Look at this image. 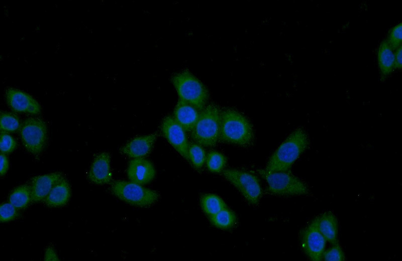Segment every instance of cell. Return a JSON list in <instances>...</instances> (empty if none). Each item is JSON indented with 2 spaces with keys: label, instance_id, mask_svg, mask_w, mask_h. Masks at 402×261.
I'll use <instances>...</instances> for the list:
<instances>
[{
  "label": "cell",
  "instance_id": "cell-1",
  "mask_svg": "<svg viewBox=\"0 0 402 261\" xmlns=\"http://www.w3.org/2000/svg\"><path fill=\"white\" fill-rule=\"evenodd\" d=\"M309 145L307 132L302 127L297 128L275 151L265 170L269 172L287 171Z\"/></svg>",
  "mask_w": 402,
  "mask_h": 261
},
{
  "label": "cell",
  "instance_id": "cell-2",
  "mask_svg": "<svg viewBox=\"0 0 402 261\" xmlns=\"http://www.w3.org/2000/svg\"><path fill=\"white\" fill-rule=\"evenodd\" d=\"M254 140L253 126L246 116L232 108L221 111L219 141L247 147Z\"/></svg>",
  "mask_w": 402,
  "mask_h": 261
},
{
  "label": "cell",
  "instance_id": "cell-3",
  "mask_svg": "<svg viewBox=\"0 0 402 261\" xmlns=\"http://www.w3.org/2000/svg\"><path fill=\"white\" fill-rule=\"evenodd\" d=\"M171 81L179 98L202 110L206 106L209 93L206 86L187 69L173 74Z\"/></svg>",
  "mask_w": 402,
  "mask_h": 261
},
{
  "label": "cell",
  "instance_id": "cell-4",
  "mask_svg": "<svg viewBox=\"0 0 402 261\" xmlns=\"http://www.w3.org/2000/svg\"><path fill=\"white\" fill-rule=\"evenodd\" d=\"M220 113L214 104L206 106L200 111L190 136L194 142L207 147L215 146L220 139Z\"/></svg>",
  "mask_w": 402,
  "mask_h": 261
},
{
  "label": "cell",
  "instance_id": "cell-5",
  "mask_svg": "<svg viewBox=\"0 0 402 261\" xmlns=\"http://www.w3.org/2000/svg\"><path fill=\"white\" fill-rule=\"evenodd\" d=\"M256 171L266 181L267 191L270 194L293 196L309 193L307 184L287 171L269 172L265 169H258Z\"/></svg>",
  "mask_w": 402,
  "mask_h": 261
},
{
  "label": "cell",
  "instance_id": "cell-6",
  "mask_svg": "<svg viewBox=\"0 0 402 261\" xmlns=\"http://www.w3.org/2000/svg\"><path fill=\"white\" fill-rule=\"evenodd\" d=\"M110 190L121 200L141 207L151 206L159 197L156 191L131 181H115L112 183Z\"/></svg>",
  "mask_w": 402,
  "mask_h": 261
},
{
  "label": "cell",
  "instance_id": "cell-7",
  "mask_svg": "<svg viewBox=\"0 0 402 261\" xmlns=\"http://www.w3.org/2000/svg\"><path fill=\"white\" fill-rule=\"evenodd\" d=\"M20 133L26 149L34 156L39 155L45 147L47 140V127L40 118L29 117L21 124Z\"/></svg>",
  "mask_w": 402,
  "mask_h": 261
},
{
  "label": "cell",
  "instance_id": "cell-8",
  "mask_svg": "<svg viewBox=\"0 0 402 261\" xmlns=\"http://www.w3.org/2000/svg\"><path fill=\"white\" fill-rule=\"evenodd\" d=\"M224 177L234 185L252 205L258 203L262 194L259 181L254 174L242 170L229 169L222 171Z\"/></svg>",
  "mask_w": 402,
  "mask_h": 261
},
{
  "label": "cell",
  "instance_id": "cell-9",
  "mask_svg": "<svg viewBox=\"0 0 402 261\" xmlns=\"http://www.w3.org/2000/svg\"><path fill=\"white\" fill-rule=\"evenodd\" d=\"M300 241L303 250L311 260L323 259L326 240L319 229L317 217L302 230Z\"/></svg>",
  "mask_w": 402,
  "mask_h": 261
},
{
  "label": "cell",
  "instance_id": "cell-10",
  "mask_svg": "<svg viewBox=\"0 0 402 261\" xmlns=\"http://www.w3.org/2000/svg\"><path fill=\"white\" fill-rule=\"evenodd\" d=\"M161 131L168 142L185 159L189 161V143L184 129L175 120L173 116L167 115L162 120Z\"/></svg>",
  "mask_w": 402,
  "mask_h": 261
},
{
  "label": "cell",
  "instance_id": "cell-11",
  "mask_svg": "<svg viewBox=\"0 0 402 261\" xmlns=\"http://www.w3.org/2000/svg\"><path fill=\"white\" fill-rule=\"evenodd\" d=\"M7 103L12 110L18 112L37 114L41 112L38 102L28 93L14 88L6 90Z\"/></svg>",
  "mask_w": 402,
  "mask_h": 261
},
{
  "label": "cell",
  "instance_id": "cell-12",
  "mask_svg": "<svg viewBox=\"0 0 402 261\" xmlns=\"http://www.w3.org/2000/svg\"><path fill=\"white\" fill-rule=\"evenodd\" d=\"M64 178L60 172H54L33 177L29 185L32 202L43 201L52 188Z\"/></svg>",
  "mask_w": 402,
  "mask_h": 261
},
{
  "label": "cell",
  "instance_id": "cell-13",
  "mask_svg": "<svg viewBox=\"0 0 402 261\" xmlns=\"http://www.w3.org/2000/svg\"><path fill=\"white\" fill-rule=\"evenodd\" d=\"M110 162L111 157L109 153L105 152L96 155L88 173L89 180L98 185L111 183L112 175Z\"/></svg>",
  "mask_w": 402,
  "mask_h": 261
},
{
  "label": "cell",
  "instance_id": "cell-14",
  "mask_svg": "<svg viewBox=\"0 0 402 261\" xmlns=\"http://www.w3.org/2000/svg\"><path fill=\"white\" fill-rule=\"evenodd\" d=\"M155 174L152 163L144 158H134L129 162L127 175L132 182L145 185L153 179Z\"/></svg>",
  "mask_w": 402,
  "mask_h": 261
},
{
  "label": "cell",
  "instance_id": "cell-15",
  "mask_svg": "<svg viewBox=\"0 0 402 261\" xmlns=\"http://www.w3.org/2000/svg\"><path fill=\"white\" fill-rule=\"evenodd\" d=\"M157 137L156 133L136 137L124 145L120 152L133 159L143 158L151 152Z\"/></svg>",
  "mask_w": 402,
  "mask_h": 261
},
{
  "label": "cell",
  "instance_id": "cell-16",
  "mask_svg": "<svg viewBox=\"0 0 402 261\" xmlns=\"http://www.w3.org/2000/svg\"><path fill=\"white\" fill-rule=\"evenodd\" d=\"M200 110L179 98L173 112L175 120L186 132H190L196 122Z\"/></svg>",
  "mask_w": 402,
  "mask_h": 261
},
{
  "label": "cell",
  "instance_id": "cell-17",
  "mask_svg": "<svg viewBox=\"0 0 402 261\" xmlns=\"http://www.w3.org/2000/svg\"><path fill=\"white\" fill-rule=\"evenodd\" d=\"M70 197V185L63 178L55 185L43 201L49 207H59L67 204Z\"/></svg>",
  "mask_w": 402,
  "mask_h": 261
},
{
  "label": "cell",
  "instance_id": "cell-18",
  "mask_svg": "<svg viewBox=\"0 0 402 261\" xmlns=\"http://www.w3.org/2000/svg\"><path fill=\"white\" fill-rule=\"evenodd\" d=\"M317 219L319 229L326 241L333 244L338 243V223L334 214L326 212Z\"/></svg>",
  "mask_w": 402,
  "mask_h": 261
},
{
  "label": "cell",
  "instance_id": "cell-19",
  "mask_svg": "<svg viewBox=\"0 0 402 261\" xmlns=\"http://www.w3.org/2000/svg\"><path fill=\"white\" fill-rule=\"evenodd\" d=\"M378 66L382 78L387 76L394 68V54L387 41L380 44L378 52Z\"/></svg>",
  "mask_w": 402,
  "mask_h": 261
},
{
  "label": "cell",
  "instance_id": "cell-20",
  "mask_svg": "<svg viewBox=\"0 0 402 261\" xmlns=\"http://www.w3.org/2000/svg\"><path fill=\"white\" fill-rule=\"evenodd\" d=\"M9 202L18 209L26 208L32 202L29 185L25 184L16 188L9 196Z\"/></svg>",
  "mask_w": 402,
  "mask_h": 261
},
{
  "label": "cell",
  "instance_id": "cell-21",
  "mask_svg": "<svg viewBox=\"0 0 402 261\" xmlns=\"http://www.w3.org/2000/svg\"><path fill=\"white\" fill-rule=\"evenodd\" d=\"M209 219L215 226L221 229L230 228L237 222L236 214L227 207L217 213L210 216Z\"/></svg>",
  "mask_w": 402,
  "mask_h": 261
},
{
  "label": "cell",
  "instance_id": "cell-22",
  "mask_svg": "<svg viewBox=\"0 0 402 261\" xmlns=\"http://www.w3.org/2000/svg\"><path fill=\"white\" fill-rule=\"evenodd\" d=\"M200 204L204 212L209 215H213L227 207L224 201L218 196L207 194L200 198Z\"/></svg>",
  "mask_w": 402,
  "mask_h": 261
},
{
  "label": "cell",
  "instance_id": "cell-23",
  "mask_svg": "<svg viewBox=\"0 0 402 261\" xmlns=\"http://www.w3.org/2000/svg\"><path fill=\"white\" fill-rule=\"evenodd\" d=\"M189 161L193 166L200 169L206 160V154L203 146L195 142L189 143L188 149Z\"/></svg>",
  "mask_w": 402,
  "mask_h": 261
},
{
  "label": "cell",
  "instance_id": "cell-24",
  "mask_svg": "<svg viewBox=\"0 0 402 261\" xmlns=\"http://www.w3.org/2000/svg\"><path fill=\"white\" fill-rule=\"evenodd\" d=\"M206 164L208 169L215 173L222 171L225 167L227 159L222 153L212 151L206 156Z\"/></svg>",
  "mask_w": 402,
  "mask_h": 261
},
{
  "label": "cell",
  "instance_id": "cell-25",
  "mask_svg": "<svg viewBox=\"0 0 402 261\" xmlns=\"http://www.w3.org/2000/svg\"><path fill=\"white\" fill-rule=\"evenodd\" d=\"M1 130L2 132H14L20 129L21 124L19 117L14 113L1 112Z\"/></svg>",
  "mask_w": 402,
  "mask_h": 261
},
{
  "label": "cell",
  "instance_id": "cell-26",
  "mask_svg": "<svg viewBox=\"0 0 402 261\" xmlns=\"http://www.w3.org/2000/svg\"><path fill=\"white\" fill-rule=\"evenodd\" d=\"M18 210L10 202L2 204L0 206L1 222H6L18 218L19 216Z\"/></svg>",
  "mask_w": 402,
  "mask_h": 261
},
{
  "label": "cell",
  "instance_id": "cell-27",
  "mask_svg": "<svg viewBox=\"0 0 402 261\" xmlns=\"http://www.w3.org/2000/svg\"><path fill=\"white\" fill-rule=\"evenodd\" d=\"M323 259L327 261H343L345 256L341 246L337 243L324 251Z\"/></svg>",
  "mask_w": 402,
  "mask_h": 261
},
{
  "label": "cell",
  "instance_id": "cell-28",
  "mask_svg": "<svg viewBox=\"0 0 402 261\" xmlns=\"http://www.w3.org/2000/svg\"><path fill=\"white\" fill-rule=\"evenodd\" d=\"M17 147L15 139L8 133L1 132L0 149L1 153L6 154L13 152Z\"/></svg>",
  "mask_w": 402,
  "mask_h": 261
},
{
  "label": "cell",
  "instance_id": "cell-29",
  "mask_svg": "<svg viewBox=\"0 0 402 261\" xmlns=\"http://www.w3.org/2000/svg\"><path fill=\"white\" fill-rule=\"evenodd\" d=\"M402 40V24L395 26L390 31L387 42L393 49H395L401 45Z\"/></svg>",
  "mask_w": 402,
  "mask_h": 261
},
{
  "label": "cell",
  "instance_id": "cell-30",
  "mask_svg": "<svg viewBox=\"0 0 402 261\" xmlns=\"http://www.w3.org/2000/svg\"><path fill=\"white\" fill-rule=\"evenodd\" d=\"M44 260L45 261H58L59 257L52 246H49L45 250L44 253Z\"/></svg>",
  "mask_w": 402,
  "mask_h": 261
},
{
  "label": "cell",
  "instance_id": "cell-31",
  "mask_svg": "<svg viewBox=\"0 0 402 261\" xmlns=\"http://www.w3.org/2000/svg\"><path fill=\"white\" fill-rule=\"evenodd\" d=\"M0 174L1 176H3L7 172L9 167V160L5 154L1 153L0 156Z\"/></svg>",
  "mask_w": 402,
  "mask_h": 261
},
{
  "label": "cell",
  "instance_id": "cell-32",
  "mask_svg": "<svg viewBox=\"0 0 402 261\" xmlns=\"http://www.w3.org/2000/svg\"><path fill=\"white\" fill-rule=\"evenodd\" d=\"M402 48L401 45L397 48L395 54H394V68L401 69L402 65Z\"/></svg>",
  "mask_w": 402,
  "mask_h": 261
}]
</instances>
